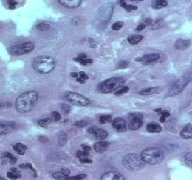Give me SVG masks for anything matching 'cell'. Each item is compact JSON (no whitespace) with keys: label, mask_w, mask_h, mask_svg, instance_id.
Returning a JSON list of instances; mask_svg holds the SVG:
<instances>
[{"label":"cell","mask_w":192,"mask_h":180,"mask_svg":"<svg viewBox=\"0 0 192 180\" xmlns=\"http://www.w3.org/2000/svg\"><path fill=\"white\" fill-rule=\"evenodd\" d=\"M124 84H125V79L123 77H112L101 82L97 87V89L101 93L115 92L120 87L124 86Z\"/></svg>","instance_id":"4"},{"label":"cell","mask_w":192,"mask_h":180,"mask_svg":"<svg viewBox=\"0 0 192 180\" xmlns=\"http://www.w3.org/2000/svg\"><path fill=\"white\" fill-rule=\"evenodd\" d=\"M119 4L121 7H123V8H125L126 7V2H125V0H119Z\"/></svg>","instance_id":"52"},{"label":"cell","mask_w":192,"mask_h":180,"mask_svg":"<svg viewBox=\"0 0 192 180\" xmlns=\"http://www.w3.org/2000/svg\"><path fill=\"white\" fill-rule=\"evenodd\" d=\"M79 77H81L82 79H84V80H88V75L86 74V73H84L83 71H81L80 73H79Z\"/></svg>","instance_id":"47"},{"label":"cell","mask_w":192,"mask_h":180,"mask_svg":"<svg viewBox=\"0 0 192 180\" xmlns=\"http://www.w3.org/2000/svg\"><path fill=\"white\" fill-rule=\"evenodd\" d=\"M5 106H11V103H3V102H0V107H5Z\"/></svg>","instance_id":"55"},{"label":"cell","mask_w":192,"mask_h":180,"mask_svg":"<svg viewBox=\"0 0 192 180\" xmlns=\"http://www.w3.org/2000/svg\"><path fill=\"white\" fill-rule=\"evenodd\" d=\"M161 91V88L159 87H149V88H145V89L141 90L139 94L141 95H153V94H157Z\"/></svg>","instance_id":"20"},{"label":"cell","mask_w":192,"mask_h":180,"mask_svg":"<svg viewBox=\"0 0 192 180\" xmlns=\"http://www.w3.org/2000/svg\"><path fill=\"white\" fill-rule=\"evenodd\" d=\"M88 132L90 134H93L94 137L98 140H103L108 136V133L105 131L104 129H101L96 127V126H91L90 128H88Z\"/></svg>","instance_id":"12"},{"label":"cell","mask_w":192,"mask_h":180,"mask_svg":"<svg viewBox=\"0 0 192 180\" xmlns=\"http://www.w3.org/2000/svg\"><path fill=\"white\" fill-rule=\"evenodd\" d=\"M82 148H83V150H85V151H90L91 150V147L90 146H87V145H82Z\"/></svg>","instance_id":"53"},{"label":"cell","mask_w":192,"mask_h":180,"mask_svg":"<svg viewBox=\"0 0 192 180\" xmlns=\"http://www.w3.org/2000/svg\"><path fill=\"white\" fill-rule=\"evenodd\" d=\"M163 24H164V22L162 19H156L155 21H152V24L150 26H151L152 30H157V29L162 27Z\"/></svg>","instance_id":"27"},{"label":"cell","mask_w":192,"mask_h":180,"mask_svg":"<svg viewBox=\"0 0 192 180\" xmlns=\"http://www.w3.org/2000/svg\"><path fill=\"white\" fill-rule=\"evenodd\" d=\"M125 9H126L127 11H131V10H136V9H137V7H136V6H132V5H126Z\"/></svg>","instance_id":"50"},{"label":"cell","mask_w":192,"mask_h":180,"mask_svg":"<svg viewBox=\"0 0 192 180\" xmlns=\"http://www.w3.org/2000/svg\"><path fill=\"white\" fill-rule=\"evenodd\" d=\"M36 29L39 30V31H47V30L50 29V25L47 23H44V22H41L36 25Z\"/></svg>","instance_id":"29"},{"label":"cell","mask_w":192,"mask_h":180,"mask_svg":"<svg viewBox=\"0 0 192 180\" xmlns=\"http://www.w3.org/2000/svg\"><path fill=\"white\" fill-rule=\"evenodd\" d=\"M112 121V116L111 115H101L99 117V122L102 124H105V123H108V122H111Z\"/></svg>","instance_id":"32"},{"label":"cell","mask_w":192,"mask_h":180,"mask_svg":"<svg viewBox=\"0 0 192 180\" xmlns=\"http://www.w3.org/2000/svg\"><path fill=\"white\" fill-rule=\"evenodd\" d=\"M112 13H113V4H112V3L105 4L99 9L100 18L103 19L104 21H108L109 19L111 18Z\"/></svg>","instance_id":"10"},{"label":"cell","mask_w":192,"mask_h":180,"mask_svg":"<svg viewBox=\"0 0 192 180\" xmlns=\"http://www.w3.org/2000/svg\"><path fill=\"white\" fill-rule=\"evenodd\" d=\"M38 140H39V142H42V143H46V142H48V137H46V136H43V135H40V136H38Z\"/></svg>","instance_id":"44"},{"label":"cell","mask_w":192,"mask_h":180,"mask_svg":"<svg viewBox=\"0 0 192 180\" xmlns=\"http://www.w3.org/2000/svg\"><path fill=\"white\" fill-rule=\"evenodd\" d=\"M146 129H147V131L150 133H159L161 132V130H162L161 126L159 124H157L156 122H150V123H148Z\"/></svg>","instance_id":"19"},{"label":"cell","mask_w":192,"mask_h":180,"mask_svg":"<svg viewBox=\"0 0 192 180\" xmlns=\"http://www.w3.org/2000/svg\"><path fill=\"white\" fill-rule=\"evenodd\" d=\"M86 177L85 174H81V175H77V176H73V177H69L68 179H84Z\"/></svg>","instance_id":"48"},{"label":"cell","mask_w":192,"mask_h":180,"mask_svg":"<svg viewBox=\"0 0 192 180\" xmlns=\"http://www.w3.org/2000/svg\"><path fill=\"white\" fill-rule=\"evenodd\" d=\"M61 172H63V173L65 175H67V176H69V173H70V171L68 169H66V168H63V169L61 170Z\"/></svg>","instance_id":"54"},{"label":"cell","mask_w":192,"mask_h":180,"mask_svg":"<svg viewBox=\"0 0 192 180\" xmlns=\"http://www.w3.org/2000/svg\"><path fill=\"white\" fill-rule=\"evenodd\" d=\"M33 49H34V44L32 42H23V43L11 46L8 49V51L13 56H20L33 51Z\"/></svg>","instance_id":"7"},{"label":"cell","mask_w":192,"mask_h":180,"mask_svg":"<svg viewBox=\"0 0 192 180\" xmlns=\"http://www.w3.org/2000/svg\"><path fill=\"white\" fill-rule=\"evenodd\" d=\"M32 67L40 74H47L53 71L55 68V59L48 55L38 56L33 60Z\"/></svg>","instance_id":"2"},{"label":"cell","mask_w":192,"mask_h":180,"mask_svg":"<svg viewBox=\"0 0 192 180\" xmlns=\"http://www.w3.org/2000/svg\"><path fill=\"white\" fill-rule=\"evenodd\" d=\"M48 123H49V119H47V118H43V119H40L38 121V125L41 127H46Z\"/></svg>","instance_id":"37"},{"label":"cell","mask_w":192,"mask_h":180,"mask_svg":"<svg viewBox=\"0 0 192 180\" xmlns=\"http://www.w3.org/2000/svg\"><path fill=\"white\" fill-rule=\"evenodd\" d=\"M142 39H143L142 35H139V34H133V35H130L129 37H128V42L132 45H136V44L139 43V42H141Z\"/></svg>","instance_id":"23"},{"label":"cell","mask_w":192,"mask_h":180,"mask_svg":"<svg viewBox=\"0 0 192 180\" xmlns=\"http://www.w3.org/2000/svg\"><path fill=\"white\" fill-rule=\"evenodd\" d=\"M78 57H81V58H87V55H86L85 53H80Z\"/></svg>","instance_id":"57"},{"label":"cell","mask_w":192,"mask_h":180,"mask_svg":"<svg viewBox=\"0 0 192 180\" xmlns=\"http://www.w3.org/2000/svg\"><path fill=\"white\" fill-rule=\"evenodd\" d=\"M170 116V113L167 112V111H165V112H162V114H161V117H160V121L161 122H164L165 119H166L167 117Z\"/></svg>","instance_id":"40"},{"label":"cell","mask_w":192,"mask_h":180,"mask_svg":"<svg viewBox=\"0 0 192 180\" xmlns=\"http://www.w3.org/2000/svg\"><path fill=\"white\" fill-rule=\"evenodd\" d=\"M128 87L127 86H122V87H120L118 90H116L115 91V94L116 95H122V94H125L126 92H128Z\"/></svg>","instance_id":"34"},{"label":"cell","mask_w":192,"mask_h":180,"mask_svg":"<svg viewBox=\"0 0 192 180\" xmlns=\"http://www.w3.org/2000/svg\"><path fill=\"white\" fill-rule=\"evenodd\" d=\"M58 2L65 8L74 9L80 6L82 0H58Z\"/></svg>","instance_id":"14"},{"label":"cell","mask_w":192,"mask_h":180,"mask_svg":"<svg viewBox=\"0 0 192 180\" xmlns=\"http://www.w3.org/2000/svg\"><path fill=\"white\" fill-rule=\"evenodd\" d=\"M191 79H192V74L188 73L185 76H183L182 78H180L179 80H177V81H175L170 86V88H169L167 96L171 97V96H175V95L179 94L184 89V88L186 87V85L189 83V81Z\"/></svg>","instance_id":"6"},{"label":"cell","mask_w":192,"mask_h":180,"mask_svg":"<svg viewBox=\"0 0 192 180\" xmlns=\"http://www.w3.org/2000/svg\"><path fill=\"white\" fill-rule=\"evenodd\" d=\"M141 157L144 160L145 164L149 165H157L164 160V152L160 148L157 147H148L145 148L141 152Z\"/></svg>","instance_id":"3"},{"label":"cell","mask_w":192,"mask_h":180,"mask_svg":"<svg viewBox=\"0 0 192 180\" xmlns=\"http://www.w3.org/2000/svg\"><path fill=\"white\" fill-rule=\"evenodd\" d=\"M13 149L15 150V152L18 153L19 155H23L25 154L26 150H27V147L22 143H16L15 145H13Z\"/></svg>","instance_id":"24"},{"label":"cell","mask_w":192,"mask_h":180,"mask_svg":"<svg viewBox=\"0 0 192 180\" xmlns=\"http://www.w3.org/2000/svg\"><path fill=\"white\" fill-rule=\"evenodd\" d=\"M20 167H21V168H27V169H30L31 171L34 172L35 175H36V172H35V170H34V168H33V167L31 166V164H28V163H26V164H21Z\"/></svg>","instance_id":"41"},{"label":"cell","mask_w":192,"mask_h":180,"mask_svg":"<svg viewBox=\"0 0 192 180\" xmlns=\"http://www.w3.org/2000/svg\"><path fill=\"white\" fill-rule=\"evenodd\" d=\"M143 124V115L139 112H133L128 114L127 127L130 130H137Z\"/></svg>","instance_id":"9"},{"label":"cell","mask_w":192,"mask_h":180,"mask_svg":"<svg viewBox=\"0 0 192 180\" xmlns=\"http://www.w3.org/2000/svg\"><path fill=\"white\" fill-rule=\"evenodd\" d=\"M132 1H142V0H132Z\"/></svg>","instance_id":"59"},{"label":"cell","mask_w":192,"mask_h":180,"mask_svg":"<svg viewBox=\"0 0 192 180\" xmlns=\"http://www.w3.org/2000/svg\"><path fill=\"white\" fill-rule=\"evenodd\" d=\"M75 61H77L80 64L82 65H87V64H90L92 63L93 61L91 59H88V58H81V57H76V58H74Z\"/></svg>","instance_id":"31"},{"label":"cell","mask_w":192,"mask_h":180,"mask_svg":"<svg viewBox=\"0 0 192 180\" xmlns=\"http://www.w3.org/2000/svg\"><path fill=\"white\" fill-rule=\"evenodd\" d=\"M61 116H60V113L57 112V111H53V112L51 113V120L53 121H59Z\"/></svg>","instance_id":"36"},{"label":"cell","mask_w":192,"mask_h":180,"mask_svg":"<svg viewBox=\"0 0 192 180\" xmlns=\"http://www.w3.org/2000/svg\"><path fill=\"white\" fill-rule=\"evenodd\" d=\"M182 138L184 139H192V123L185 125L180 132Z\"/></svg>","instance_id":"16"},{"label":"cell","mask_w":192,"mask_h":180,"mask_svg":"<svg viewBox=\"0 0 192 180\" xmlns=\"http://www.w3.org/2000/svg\"><path fill=\"white\" fill-rule=\"evenodd\" d=\"M128 67V63L126 61H121V62H119L118 64V68H126Z\"/></svg>","instance_id":"45"},{"label":"cell","mask_w":192,"mask_h":180,"mask_svg":"<svg viewBox=\"0 0 192 180\" xmlns=\"http://www.w3.org/2000/svg\"><path fill=\"white\" fill-rule=\"evenodd\" d=\"M79 160H80V162H82V163H92V160L89 159V157H85V158H82Z\"/></svg>","instance_id":"46"},{"label":"cell","mask_w":192,"mask_h":180,"mask_svg":"<svg viewBox=\"0 0 192 180\" xmlns=\"http://www.w3.org/2000/svg\"><path fill=\"white\" fill-rule=\"evenodd\" d=\"M159 58H160L159 53H150V54H145L142 57H138V58H136L135 60L143 64H150V63L156 62V61L159 60Z\"/></svg>","instance_id":"11"},{"label":"cell","mask_w":192,"mask_h":180,"mask_svg":"<svg viewBox=\"0 0 192 180\" xmlns=\"http://www.w3.org/2000/svg\"><path fill=\"white\" fill-rule=\"evenodd\" d=\"M185 161L188 165H192V153H188V154H186Z\"/></svg>","instance_id":"39"},{"label":"cell","mask_w":192,"mask_h":180,"mask_svg":"<svg viewBox=\"0 0 192 180\" xmlns=\"http://www.w3.org/2000/svg\"><path fill=\"white\" fill-rule=\"evenodd\" d=\"M61 108H62V110H63L65 113H69V112H70V110H71L70 106H69L68 104H67V103H63V104L61 105Z\"/></svg>","instance_id":"38"},{"label":"cell","mask_w":192,"mask_h":180,"mask_svg":"<svg viewBox=\"0 0 192 180\" xmlns=\"http://www.w3.org/2000/svg\"><path fill=\"white\" fill-rule=\"evenodd\" d=\"M71 76H72V77H74V78H77V77H79V74L78 73H75V72H72V73H71Z\"/></svg>","instance_id":"58"},{"label":"cell","mask_w":192,"mask_h":180,"mask_svg":"<svg viewBox=\"0 0 192 180\" xmlns=\"http://www.w3.org/2000/svg\"><path fill=\"white\" fill-rule=\"evenodd\" d=\"M7 177L10 178V179H18L21 177V175L19 173V171L17 169H15V168H12V169H10L8 172H7Z\"/></svg>","instance_id":"25"},{"label":"cell","mask_w":192,"mask_h":180,"mask_svg":"<svg viewBox=\"0 0 192 180\" xmlns=\"http://www.w3.org/2000/svg\"><path fill=\"white\" fill-rule=\"evenodd\" d=\"M112 126L118 132H124L127 129V122L122 117H118L112 121Z\"/></svg>","instance_id":"13"},{"label":"cell","mask_w":192,"mask_h":180,"mask_svg":"<svg viewBox=\"0 0 192 180\" xmlns=\"http://www.w3.org/2000/svg\"><path fill=\"white\" fill-rule=\"evenodd\" d=\"M52 177L54 179H58V180H66L69 178V176H67L63 173V172H54L53 174H52Z\"/></svg>","instance_id":"28"},{"label":"cell","mask_w":192,"mask_h":180,"mask_svg":"<svg viewBox=\"0 0 192 180\" xmlns=\"http://www.w3.org/2000/svg\"><path fill=\"white\" fill-rule=\"evenodd\" d=\"M101 179L102 180H123L124 176H122L119 172L116 171H110V172H106L101 176Z\"/></svg>","instance_id":"15"},{"label":"cell","mask_w":192,"mask_h":180,"mask_svg":"<svg viewBox=\"0 0 192 180\" xmlns=\"http://www.w3.org/2000/svg\"><path fill=\"white\" fill-rule=\"evenodd\" d=\"M3 179H4V178H3V177H0V180H3Z\"/></svg>","instance_id":"60"},{"label":"cell","mask_w":192,"mask_h":180,"mask_svg":"<svg viewBox=\"0 0 192 180\" xmlns=\"http://www.w3.org/2000/svg\"><path fill=\"white\" fill-rule=\"evenodd\" d=\"M151 6L154 9H160L163 7L167 6V1L166 0H152Z\"/></svg>","instance_id":"22"},{"label":"cell","mask_w":192,"mask_h":180,"mask_svg":"<svg viewBox=\"0 0 192 180\" xmlns=\"http://www.w3.org/2000/svg\"><path fill=\"white\" fill-rule=\"evenodd\" d=\"M14 129V126L10 123H0V135L7 134Z\"/></svg>","instance_id":"21"},{"label":"cell","mask_w":192,"mask_h":180,"mask_svg":"<svg viewBox=\"0 0 192 180\" xmlns=\"http://www.w3.org/2000/svg\"><path fill=\"white\" fill-rule=\"evenodd\" d=\"M122 163H123V165L130 171H139L145 165V162H144V160L142 159L141 155L135 154V153L126 154L123 157Z\"/></svg>","instance_id":"5"},{"label":"cell","mask_w":192,"mask_h":180,"mask_svg":"<svg viewBox=\"0 0 192 180\" xmlns=\"http://www.w3.org/2000/svg\"><path fill=\"white\" fill-rule=\"evenodd\" d=\"M87 124V122L84 121V120H82V121H77V122H75L74 125L75 126H77V127H84V126Z\"/></svg>","instance_id":"42"},{"label":"cell","mask_w":192,"mask_h":180,"mask_svg":"<svg viewBox=\"0 0 192 180\" xmlns=\"http://www.w3.org/2000/svg\"><path fill=\"white\" fill-rule=\"evenodd\" d=\"M2 158H3V159H5V160H7V161H9L11 164H14L15 162L17 161L16 157L13 156L12 154H10V153H8V152L3 153V154H2Z\"/></svg>","instance_id":"26"},{"label":"cell","mask_w":192,"mask_h":180,"mask_svg":"<svg viewBox=\"0 0 192 180\" xmlns=\"http://www.w3.org/2000/svg\"><path fill=\"white\" fill-rule=\"evenodd\" d=\"M66 141H67V134H65V132H61L58 136V144L62 146V145L66 143Z\"/></svg>","instance_id":"30"},{"label":"cell","mask_w":192,"mask_h":180,"mask_svg":"<svg viewBox=\"0 0 192 180\" xmlns=\"http://www.w3.org/2000/svg\"><path fill=\"white\" fill-rule=\"evenodd\" d=\"M143 23H144L146 26H147V25H151L152 24V20H151V19H145V20L143 21Z\"/></svg>","instance_id":"51"},{"label":"cell","mask_w":192,"mask_h":180,"mask_svg":"<svg viewBox=\"0 0 192 180\" xmlns=\"http://www.w3.org/2000/svg\"><path fill=\"white\" fill-rule=\"evenodd\" d=\"M7 3H8V6L10 8H15V6L17 5V2L15 0H7Z\"/></svg>","instance_id":"43"},{"label":"cell","mask_w":192,"mask_h":180,"mask_svg":"<svg viewBox=\"0 0 192 180\" xmlns=\"http://www.w3.org/2000/svg\"><path fill=\"white\" fill-rule=\"evenodd\" d=\"M76 80H77V81H78V82H80V83H84V82L86 81V80H84V79H82L81 77H77V78H76Z\"/></svg>","instance_id":"56"},{"label":"cell","mask_w":192,"mask_h":180,"mask_svg":"<svg viewBox=\"0 0 192 180\" xmlns=\"http://www.w3.org/2000/svg\"><path fill=\"white\" fill-rule=\"evenodd\" d=\"M65 98L71 104H74L76 106L85 107V106L90 105V100L88 98H86L83 95L76 93V92H71V91L70 92H67L65 95Z\"/></svg>","instance_id":"8"},{"label":"cell","mask_w":192,"mask_h":180,"mask_svg":"<svg viewBox=\"0 0 192 180\" xmlns=\"http://www.w3.org/2000/svg\"><path fill=\"white\" fill-rule=\"evenodd\" d=\"M88 151H85V150H80L76 153V156L78 157L79 159H82V158H85V157H89V154H88Z\"/></svg>","instance_id":"33"},{"label":"cell","mask_w":192,"mask_h":180,"mask_svg":"<svg viewBox=\"0 0 192 180\" xmlns=\"http://www.w3.org/2000/svg\"><path fill=\"white\" fill-rule=\"evenodd\" d=\"M123 22L121 21H117V22H115V23L112 25V29L115 30V31H117V30H120L122 27H123Z\"/></svg>","instance_id":"35"},{"label":"cell","mask_w":192,"mask_h":180,"mask_svg":"<svg viewBox=\"0 0 192 180\" xmlns=\"http://www.w3.org/2000/svg\"><path fill=\"white\" fill-rule=\"evenodd\" d=\"M191 42L190 40H187V39H178L176 40L174 46L176 49H178V50H185L188 47L190 46Z\"/></svg>","instance_id":"17"},{"label":"cell","mask_w":192,"mask_h":180,"mask_svg":"<svg viewBox=\"0 0 192 180\" xmlns=\"http://www.w3.org/2000/svg\"><path fill=\"white\" fill-rule=\"evenodd\" d=\"M146 27V25L144 24V23H143V22H142V23L141 24H139L138 26H137V28H136V31H141V30H143V29H144Z\"/></svg>","instance_id":"49"},{"label":"cell","mask_w":192,"mask_h":180,"mask_svg":"<svg viewBox=\"0 0 192 180\" xmlns=\"http://www.w3.org/2000/svg\"><path fill=\"white\" fill-rule=\"evenodd\" d=\"M37 101H38V93L36 91H26L17 97L15 107L18 112L27 113L33 109Z\"/></svg>","instance_id":"1"},{"label":"cell","mask_w":192,"mask_h":180,"mask_svg":"<svg viewBox=\"0 0 192 180\" xmlns=\"http://www.w3.org/2000/svg\"><path fill=\"white\" fill-rule=\"evenodd\" d=\"M109 147V143L105 142V141H99V142H96L94 144V150L98 153H103L108 149Z\"/></svg>","instance_id":"18"}]
</instances>
